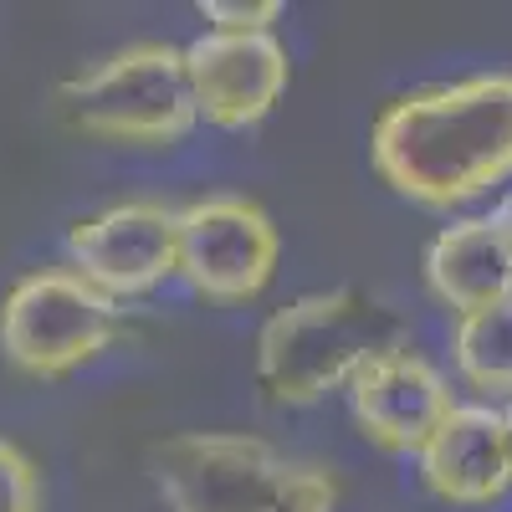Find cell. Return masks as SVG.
Listing matches in <instances>:
<instances>
[{"label":"cell","instance_id":"obj_4","mask_svg":"<svg viewBox=\"0 0 512 512\" xmlns=\"http://www.w3.org/2000/svg\"><path fill=\"white\" fill-rule=\"evenodd\" d=\"M62 108L77 134L134 149H169L200 123L185 77V47L169 41H134L98 67L67 77Z\"/></svg>","mask_w":512,"mask_h":512},{"label":"cell","instance_id":"obj_13","mask_svg":"<svg viewBox=\"0 0 512 512\" xmlns=\"http://www.w3.org/2000/svg\"><path fill=\"white\" fill-rule=\"evenodd\" d=\"M0 512H41V477L11 441H0Z\"/></svg>","mask_w":512,"mask_h":512},{"label":"cell","instance_id":"obj_7","mask_svg":"<svg viewBox=\"0 0 512 512\" xmlns=\"http://www.w3.org/2000/svg\"><path fill=\"white\" fill-rule=\"evenodd\" d=\"M180 210L164 200H118L67 231L72 272L103 297H144L175 277Z\"/></svg>","mask_w":512,"mask_h":512},{"label":"cell","instance_id":"obj_12","mask_svg":"<svg viewBox=\"0 0 512 512\" xmlns=\"http://www.w3.org/2000/svg\"><path fill=\"white\" fill-rule=\"evenodd\" d=\"M456 374L487 400H512V297L482 313H461L451 323Z\"/></svg>","mask_w":512,"mask_h":512},{"label":"cell","instance_id":"obj_10","mask_svg":"<svg viewBox=\"0 0 512 512\" xmlns=\"http://www.w3.org/2000/svg\"><path fill=\"white\" fill-rule=\"evenodd\" d=\"M420 482L431 497L456 507H487L512 492L507 446H502V410L497 405H456L441 431L415 456Z\"/></svg>","mask_w":512,"mask_h":512},{"label":"cell","instance_id":"obj_11","mask_svg":"<svg viewBox=\"0 0 512 512\" xmlns=\"http://www.w3.org/2000/svg\"><path fill=\"white\" fill-rule=\"evenodd\" d=\"M425 287L456 318L512 297V251L487 216H461L425 246Z\"/></svg>","mask_w":512,"mask_h":512},{"label":"cell","instance_id":"obj_14","mask_svg":"<svg viewBox=\"0 0 512 512\" xmlns=\"http://www.w3.org/2000/svg\"><path fill=\"white\" fill-rule=\"evenodd\" d=\"M205 31H272L282 21V0H200Z\"/></svg>","mask_w":512,"mask_h":512},{"label":"cell","instance_id":"obj_6","mask_svg":"<svg viewBox=\"0 0 512 512\" xmlns=\"http://www.w3.org/2000/svg\"><path fill=\"white\" fill-rule=\"evenodd\" d=\"M282 256L277 221L246 195H200L180 205L175 277L205 303H251L262 297Z\"/></svg>","mask_w":512,"mask_h":512},{"label":"cell","instance_id":"obj_2","mask_svg":"<svg viewBox=\"0 0 512 512\" xmlns=\"http://www.w3.org/2000/svg\"><path fill=\"white\" fill-rule=\"evenodd\" d=\"M405 344V318L354 287L303 292L277 308L256 333V379L272 405L308 410L333 390H349V379L384 349Z\"/></svg>","mask_w":512,"mask_h":512},{"label":"cell","instance_id":"obj_3","mask_svg":"<svg viewBox=\"0 0 512 512\" xmlns=\"http://www.w3.org/2000/svg\"><path fill=\"white\" fill-rule=\"evenodd\" d=\"M169 512H333L338 482L256 436L185 431L149 451Z\"/></svg>","mask_w":512,"mask_h":512},{"label":"cell","instance_id":"obj_8","mask_svg":"<svg viewBox=\"0 0 512 512\" xmlns=\"http://www.w3.org/2000/svg\"><path fill=\"white\" fill-rule=\"evenodd\" d=\"M195 118L210 128H256L287 93L292 62L272 31H200L185 47Z\"/></svg>","mask_w":512,"mask_h":512},{"label":"cell","instance_id":"obj_16","mask_svg":"<svg viewBox=\"0 0 512 512\" xmlns=\"http://www.w3.org/2000/svg\"><path fill=\"white\" fill-rule=\"evenodd\" d=\"M497 410H502V446H507V472H512V400Z\"/></svg>","mask_w":512,"mask_h":512},{"label":"cell","instance_id":"obj_15","mask_svg":"<svg viewBox=\"0 0 512 512\" xmlns=\"http://www.w3.org/2000/svg\"><path fill=\"white\" fill-rule=\"evenodd\" d=\"M487 221L502 231V241H507V251H512V190H502V195H497V205L487 210Z\"/></svg>","mask_w":512,"mask_h":512},{"label":"cell","instance_id":"obj_5","mask_svg":"<svg viewBox=\"0 0 512 512\" xmlns=\"http://www.w3.org/2000/svg\"><path fill=\"white\" fill-rule=\"evenodd\" d=\"M118 338V303L72 267L26 272L0 297V354L31 379H62Z\"/></svg>","mask_w":512,"mask_h":512},{"label":"cell","instance_id":"obj_1","mask_svg":"<svg viewBox=\"0 0 512 512\" xmlns=\"http://www.w3.org/2000/svg\"><path fill=\"white\" fill-rule=\"evenodd\" d=\"M369 159L395 195L456 210L512 180V72H477L395 98L374 118Z\"/></svg>","mask_w":512,"mask_h":512},{"label":"cell","instance_id":"obj_9","mask_svg":"<svg viewBox=\"0 0 512 512\" xmlns=\"http://www.w3.org/2000/svg\"><path fill=\"white\" fill-rule=\"evenodd\" d=\"M349 410L359 436L384 456H420L425 441L441 431V420L456 410V400L446 374L410 344H400L374 354L349 379Z\"/></svg>","mask_w":512,"mask_h":512}]
</instances>
